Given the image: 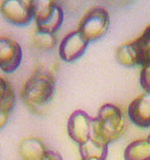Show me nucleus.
Instances as JSON below:
<instances>
[{
	"mask_svg": "<svg viewBox=\"0 0 150 160\" xmlns=\"http://www.w3.org/2000/svg\"><path fill=\"white\" fill-rule=\"evenodd\" d=\"M47 149L43 142L36 137L23 139L19 145V153L22 160H41Z\"/></svg>",
	"mask_w": 150,
	"mask_h": 160,
	"instance_id": "1a4fd4ad",
	"label": "nucleus"
},
{
	"mask_svg": "<svg viewBox=\"0 0 150 160\" xmlns=\"http://www.w3.org/2000/svg\"><path fill=\"white\" fill-rule=\"evenodd\" d=\"M67 129L70 138L80 146L92 137L93 118L84 110H75L69 118Z\"/></svg>",
	"mask_w": 150,
	"mask_h": 160,
	"instance_id": "39448f33",
	"label": "nucleus"
},
{
	"mask_svg": "<svg viewBox=\"0 0 150 160\" xmlns=\"http://www.w3.org/2000/svg\"><path fill=\"white\" fill-rule=\"evenodd\" d=\"M117 60L122 66L125 67H135L139 66L137 51L135 49L132 42L128 44H123L117 49L116 52Z\"/></svg>",
	"mask_w": 150,
	"mask_h": 160,
	"instance_id": "4468645a",
	"label": "nucleus"
},
{
	"mask_svg": "<svg viewBox=\"0 0 150 160\" xmlns=\"http://www.w3.org/2000/svg\"><path fill=\"white\" fill-rule=\"evenodd\" d=\"M41 160H63V157L59 153L55 151H51V150H47L44 157Z\"/></svg>",
	"mask_w": 150,
	"mask_h": 160,
	"instance_id": "f3484780",
	"label": "nucleus"
},
{
	"mask_svg": "<svg viewBox=\"0 0 150 160\" xmlns=\"http://www.w3.org/2000/svg\"><path fill=\"white\" fill-rule=\"evenodd\" d=\"M0 12L8 23L26 26L34 20V0H5L0 4Z\"/></svg>",
	"mask_w": 150,
	"mask_h": 160,
	"instance_id": "20e7f679",
	"label": "nucleus"
},
{
	"mask_svg": "<svg viewBox=\"0 0 150 160\" xmlns=\"http://www.w3.org/2000/svg\"><path fill=\"white\" fill-rule=\"evenodd\" d=\"M110 15L104 8L95 6L85 12L79 22L78 31L89 42L99 40L107 32Z\"/></svg>",
	"mask_w": 150,
	"mask_h": 160,
	"instance_id": "7ed1b4c3",
	"label": "nucleus"
},
{
	"mask_svg": "<svg viewBox=\"0 0 150 160\" xmlns=\"http://www.w3.org/2000/svg\"><path fill=\"white\" fill-rule=\"evenodd\" d=\"M125 120L122 110L114 104H104L93 119L92 136L108 145L124 133Z\"/></svg>",
	"mask_w": 150,
	"mask_h": 160,
	"instance_id": "f03ea898",
	"label": "nucleus"
},
{
	"mask_svg": "<svg viewBox=\"0 0 150 160\" xmlns=\"http://www.w3.org/2000/svg\"><path fill=\"white\" fill-rule=\"evenodd\" d=\"M107 146L106 143L92 136L87 142L79 146V152L82 159L96 158L105 160L107 156Z\"/></svg>",
	"mask_w": 150,
	"mask_h": 160,
	"instance_id": "9d476101",
	"label": "nucleus"
},
{
	"mask_svg": "<svg viewBox=\"0 0 150 160\" xmlns=\"http://www.w3.org/2000/svg\"><path fill=\"white\" fill-rule=\"evenodd\" d=\"M33 40H34V44L36 45L38 48L44 49V50L53 49L56 44V39L54 34L42 32V31L38 30V29L34 34Z\"/></svg>",
	"mask_w": 150,
	"mask_h": 160,
	"instance_id": "2eb2a0df",
	"label": "nucleus"
},
{
	"mask_svg": "<svg viewBox=\"0 0 150 160\" xmlns=\"http://www.w3.org/2000/svg\"><path fill=\"white\" fill-rule=\"evenodd\" d=\"M125 160H150V142L148 139H138L130 142L124 151Z\"/></svg>",
	"mask_w": 150,
	"mask_h": 160,
	"instance_id": "9b49d317",
	"label": "nucleus"
},
{
	"mask_svg": "<svg viewBox=\"0 0 150 160\" xmlns=\"http://www.w3.org/2000/svg\"><path fill=\"white\" fill-rule=\"evenodd\" d=\"M132 44L137 51L139 66H150V25Z\"/></svg>",
	"mask_w": 150,
	"mask_h": 160,
	"instance_id": "f8f14e48",
	"label": "nucleus"
},
{
	"mask_svg": "<svg viewBox=\"0 0 150 160\" xmlns=\"http://www.w3.org/2000/svg\"><path fill=\"white\" fill-rule=\"evenodd\" d=\"M140 83L146 92H150V66H144L140 75Z\"/></svg>",
	"mask_w": 150,
	"mask_h": 160,
	"instance_id": "dca6fc26",
	"label": "nucleus"
},
{
	"mask_svg": "<svg viewBox=\"0 0 150 160\" xmlns=\"http://www.w3.org/2000/svg\"><path fill=\"white\" fill-rule=\"evenodd\" d=\"M147 139H148V142H150V134H149V135H148V137H147Z\"/></svg>",
	"mask_w": 150,
	"mask_h": 160,
	"instance_id": "aec40b11",
	"label": "nucleus"
},
{
	"mask_svg": "<svg viewBox=\"0 0 150 160\" xmlns=\"http://www.w3.org/2000/svg\"><path fill=\"white\" fill-rule=\"evenodd\" d=\"M8 120V113H5L3 111H0V130L6 125V122Z\"/></svg>",
	"mask_w": 150,
	"mask_h": 160,
	"instance_id": "a211bd4d",
	"label": "nucleus"
},
{
	"mask_svg": "<svg viewBox=\"0 0 150 160\" xmlns=\"http://www.w3.org/2000/svg\"><path fill=\"white\" fill-rule=\"evenodd\" d=\"M16 104V94L8 80L0 76V111L8 113L14 109Z\"/></svg>",
	"mask_w": 150,
	"mask_h": 160,
	"instance_id": "ddd939ff",
	"label": "nucleus"
},
{
	"mask_svg": "<svg viewBox=\"0 0 150 160\" xmlns=\"http://www.w3.org/2000/svg\"><path fill=\"white\" fill-rule=\"evenodd\" d=\"M55 88V78L52 74L44 70H37L22 88V101L29 109L38 112L51 101Z\"/></svg>",
	"mask_w": 150,
	"mask_h": 160,
	"instance_id": "f257e3e1",
	"label": "nucleus"
},
{
	"mask_svg": "<svg viewBox=\"0 0 150 160\" xmlns=\"http://www.w3.org/2000/svg\"><path fill=\"white\" fill-rule=\"evenodd\" d=\"M129 120L140 128L150 127V92H145L135 99L128 106Z\"/></svg>",
	"mask_w": 150,
	"mask_h": 160,
	"instance_id": "6e6552de",
	"label": "nucleus"
},
{
	"mask_svg": "<svg viewBox=\"0 0 150 160\" xmlns=\"http://www.w3.org/2000/svg\"><path fill=\"white\" fill-rule=\"evenodd\" d=\"M89 43L90 42L78 30L72 31L60 42L59 48V57L66 62H75L85 54Z\"/></svg>",
	"mask_w": 150,
	"mask_h": 160,
	"instance_id": "0eeeda50",
	"label": "nucleus"
},
{
	"mask_svg": "<svg viewBox=\"0 0 150 160\" xmlns=\"http://www.w3.org/2000/svg\"><path fill=\"white\" fill-rule=\"evenodd\" d=\"M81 160H100V159H96V158H87V159H81Z\"/></svg>",
	"mask_w": 150,
	"mask_h": 160,
	"instance_id": "6ab92c4d",
	"label": "nucleus"
},
{
	"mask_svg": "<svg viewBox=\"0 0 150 160\" xmlns=\"http://www.w3.org/2000/svg\"><path fill=\"white\" fill-rule=\"evenodd\" d=\"M23 51L17 41L8 37H0V69L11 74L21 65Z\"/></svg>",
	"mask_w": 150,
	"mask_h": 160,
	"instance_id": "423d86ee",
	"label": "nucleus"
}]
</instances>
